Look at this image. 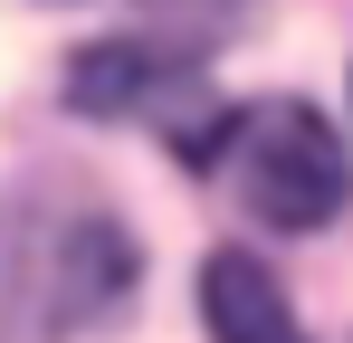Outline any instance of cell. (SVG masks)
Returning a JSON list of instances; mask_svg holds the SVG:
<instances>
[{
    "label": "cell",
    "instance_id": "obj_2",
    "mask_svg": "<svg viewBox=\"0 0 353 343\" xmlns=\"http://www.w3.org/2000/svg\"><path fill=\"white\" fill-rule=\"evenodd\" d=\"M191 86H201L191 57L153 48V39H105V48H77V67H67V105L77 114H163Z\"/></svg>",
    "mask_w": 353,
    "mask_h": 343
},
{
    "label": "cell",
    "instance_id": "obj_3",
    "mask_svg": "<svg viewBox=\"0 0 353 343\" xmlns=\"http://www.w3.org/2000/svg\"><path fill=\"white\" fill-rule=\"evenodd\" d=\"M201 324H210V343H305L287 286L268 277L248 248H220L201 267Z\"/></svg>",
    "mask_w": 353,
    "mask_h": 343
},
{
    "label": "cell",
    "instance_id": "obj_1",
    "mask_svg": "<svg viewBox=\"0 0 353 343\" xmlns=\"http://www.w3.org/2000/svg\"><path fill=\"white\" fill-rule=\"evenodd\" d=\"M181 163L210 172V181H230V200L258 229H325L344 210V143H334L325 114L296 105V96L210 114V124L181 143Z\"/></svg>",
    "mask_w": 353,
    "mask_h": 343
},
{
    "label": "cell",
    "instance_id": "obj_4",
    "mask_svg": "<svg viewBox=\"0 0 353 343\" xmlns=\"http://www.w3.org/2000/svg\"><path fill=\"white\" fill-rule=\"evenodd\" d=\"M153 10H163V19H210V29H230V19H239L230 0H153Z\"/></svg>",
    "mask_w": 353,
    "mask_h": 343
}]
</instances>
